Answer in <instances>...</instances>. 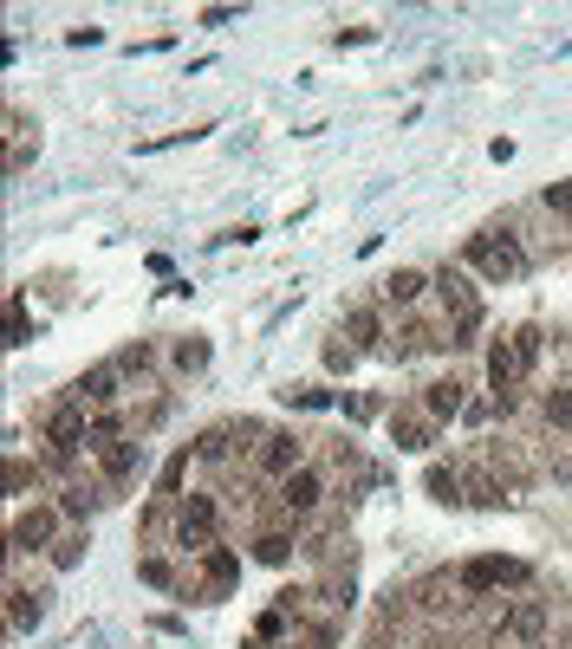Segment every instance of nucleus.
Masks as SVG:
<instances>
[{
	"instance_id": "nucleus-27",
	"label": "nucleus",
	"mask_w": 572,
	"mask_h": 649,
	"mask_svg": "<svg viewBox=\"0 0 572 649\" xmlns=\"http://www.w3.org/2000/svg\"><path fill=\"white\" fill-rule=\"evenodd\" d=\"M281 649H299V644H281Z\"/></svg>"
},
{
	"instance_id": "nucleus-17",
	"label": "nucleus",
	"mask_w": 572,
	"mask_h": 649,
	"mask_svg": "<svg viewBox=\"0 0 572 649\" xmlns=\"http://www.w3.org/2000/svg\"><path fill=\"white\" fill-rule=\"evenodd\" d=\"M7 598H13V604H7V611H13V630H33V624H39V598H33L26 585H13Z\"/></svg>"
},
{
	"instance_id": "nucleus-24",
	"label": "nucleus",
	"mask_w": 572,
	"mask_h": 649,
	"mask_svg": "<svg viewBox=\"0 0 572 649\" xmlns=\"http://www.w3.org/2000/svg\"><path fill=\"white\" fill-rule=\"evenodd\" d=\"M540 208H572V182H553V189L540 195Z\"/></svg>"
},
{
	"instance_id": "nucleus-19",
	"label": "nucleus",
	"mask_w": 572,
	"mask_h": 649,
	"mask_svg": "<svg viewBox=\"0 0 572 649\" xmlns=\"http://www.w3.org/2000/svg\"><path fill=\"white\" fill-rule=\"evenodd\" d=\"M138 578H143V585H156V591H176V585H182L163 558H138Z\"/></svg>"
},
{
	"instance_id": "nucleus-20",
	"label": "nucleus",
	"mask_w": 572,
	"mask_h": 649,
	"mask_svg": "<svg viewBox=\"0 0 572 649\" xmlns=\"http://www.w3.org/2000/svg\"><path fill=\"white\" fill-rule=\"evenodd\" d=\"M202 364H208V345L202 338H182L176 345V371H202Z\"/></svg>"
},
{
	"instance_id": "nucleus-26",
	"label": "nucleus",
	"mask_w": 572,
	"mask_h": 649,
	"mask_svg": "<svg viewBox=\"0 0 572 649\" xmlns=\"http://www.w3.org/2000/svg\"><path fill=\"white\" fill-rule=\"evenodd\" d=\"M553 481H567V488H572V461H560V468H553Z\"/></svg>"
},
{
	"instance_id": "nucleus-16",
	"label": "nucleus",
	"mask_w": 572,
	"mask_h": 649,
	"mask_svg": "<svg viewBox=\"0 0 572 649\" xmlns=\"http://www.w3.org/2000/svg\"><path fill=\"white\" fill-rule=\"evenodd\" d=\"M424 488L442 501V507H462V468H429Z\"/></svg>"
},
{
	"instance_id": "nucleus-3",
	"label": "nucleus",
	"mask_w": 572,
	"mask_h": 649,
	"mask_svg": "<svg viewBox=\"0 0 572 649\" xmlns=\"http://www.w3.org/2000/svg\"><path fill=\"white\" fill-rule=\"evenodd\" d=\"M547 624H553V617H547V604H540V598H514V604L494 617V637H501V644H514V649H534L540 637H547Z\"/></svg>"
},
{
	"instance_id": "nucleus-1",
	"label": "nucleus",
	"mask_w": 572,
	"mask_h": 649,
	"mask_svg": "<svg viewBox=\"0 0 572 649\" xmlns=\"http://www.w3.org/2000/svg\"><path fill=\"white\" fill-rule=\"evenodd\" d=\"M462 260L488 279V286H508V279H521L527 273V254H521V241L508 235V228H488V235H468V248Z\"/></svg>"
},
{
	"instance_id": "nucleus-11",
	"label": "nucleus",
	"mask_w": 572,
	"mask_h": 649,
	"mask_svg": "<svg viewBox=\"0 0 572 649\" xmlns=\"http://www.w3.org/2000/svg\"><path fill=\"white\" fill-rule=\"evenodd\" d=\"M424 409L442 422V416H455L462 409V384L455 377H436V384H424Z\"/></svg>"
},
{
	"instance_id": "nucleus-2",
	"label": "nucleus",
	"mask_w": 572,
	"mask_h": 649,
	"mask_svg": "<svg viewBox=\"0 0 572 649\" xmlns=\"http://www.w3.org/2000/svg\"><path fill=\"white\" fill-rule=\"evenodd\" d=\"M534 572L521 565V558H501V552H481V558H468L462 572H455V591L462 598H488V591H501V585H527Z\"/></svg>"
},
{
	"instance_id": "nucleus-6",
	"label": "nucleus",
	"mask_w": 572,
	"mask_h": 649,
	"mask_svg": "<svg viewBox=\"0 0 572 649\" xmlns=\"http://www.w3.org/2000/svg\"><path fill=\"white\" fill-rule=\"evenodd\" d=\"M391 442L410 448V455L436 448V416H429V409H391Z\"/></svg>"
},
{
	"instance_id": "nucleus-21",
	"label": "nucleus",
	"mask_w": 572,
	"mask_h": 649,
	"mask_svg": "<svg viewBox=\"0 0 572 649\" xmlns=\"http://www.w3.org/2000/svg\"><path fill=\"white\" fill-rule=\"evenodd\" d=\"M59 514L85 519V514H92V488H79V481H72V488H65V494H59Z\"/></svg>"
},
{
	"instance_id": "nucleus-18",
	"label": "nucleus",
	"mask_w": 572,
	"mask_h": 649,
	"mask_svg": "<svg viewBox=\"0 0 572 649\" xmlns=\"http://www.w3.org/2000/svg\"><path fill=\"white\" fill-rule=\"evenodd\" d=\"M540 409H547V422H553V429H567V435H572V389H547V402H540Z\"/></svg>"
},
{
	"instance_id": "nucleus-14",
	"label": "nucleus",
	"mask_w": 572,
	"mask_h": 649,
	"mask_svg": "<svg viewBox=\"0 0 572 649\" xmlns=\"http://www.w3.org/2000/svg\"><path fill=\"white\" fill-rule=\"evenodd\" d=\"M254 558H261V565H286V558H293V526L261 532V539H254Z\"/></svg>"
},
{
	"instance_id": "nucleus-8",
	"label": "nucleus",
	"mask_w": 572,
	"mask_h": 649,
	"mask_svg": "<svg viewBox=\"0 0 572 649\" xmlns=\"http://www.w3.org/2000/svg\"><path fill=\"white\" fill-rule=\"evenodd\" d=\"M345 338H351V351H378L384 345V312L378 305H351L345 312Z\"/></svg>"
},
{
	"instance_id": "nucleus-10",
	"label": "nucleus",
	"mask_w": 572,
	"mask_h": 649,
	"mask_svg": "<svg viewBox=\"0 0 572 649\" xmlns=\"http://www.w3.org/2000/svg\"><path fill=\"white\" fill-rule=\"evenodd\" d=\"M424 292H429V273H417V266H397V273L384 279V305H397V312H410Z\"/></svg>"
},
{
	"instance_id": "nucleus-23",
	"label": "nucleus",
	"mask_w": 572,
	"mask_h": 649,
	"mask_svg": "<svg viewBox=\"0 0 572 649\" xmlns=\"http://www.w3.org/2000/svg\"><path fill=\"white\" fill-rule=\"evenodd\" d=\"M286 402H299V409H325L332 396H325V389H286Z\"/></svg>"
},
{
	"instance_id": "nucleus-12",
	"label": "nucleus",
	"mask_w": 572,
	"mask_h": 649,
	"mask_svg": "<svg viewBox=\"0 0 572 649\" xmlns=\"http://www.w3.org/2000/svg\"><path fill=\"white\" fill-rule=\"evenodd\" d=\"M118 442H124V416L118 409H98L92 416V455H111Z\"/></svg>"
},
{
	"instance_id": "nucleus-25",
	"label": "nucleus",
	"mask_w": 572,
	"mask_h": 649,
	"mask_svg": "<svg viewBox=\"0 0 572 649\" xmlns=\"http://www.w3.org/2000/svg\"><path fill=\"white\" fill-rule=\"evenodd\" d=\"M351 358H358L351 345H325V364H332V371H351Z\"/></svg>"
},
{
	"instance_id": "nucleus-7",
	"label": "nucleus",
	"mask_w": 572,
	"mask_h": 649,
	"mask_svg": "<svg viewBox=\"0 0 572 649\" xmlns=\"http://www.w3.org/2000/svg\"><path fill=\"white\" fill-rule=\"evenodd\" d=\"M319 501H325V481H319L312 468H299V474H286V481H281V507H286V519H293V526L312 514Z\"/></svg>"
},
{
	"instance_id": "nucleus-4",
	"label": "nucleus",
	"mask_w": 572,
	"mask_h": 649,
	"mask_svg": "<svg viewBox=\"0 0 572 649\" xmlns=\"http://www.w3.org/2000/svg\"><path fill=\"white\" fill-rule=\"evenodd\" d=\"M254 468H261V481H274V488H281L286 474H299V468H306V442H299V435H267V448H261V461H254Z\"/></svg>"
},
{
	"instance_id": "nucleus-13",
	"label": "nucleus",
	"mask_w": 572,
	"mask_h": 649,
	"mask_svg": "<svg viewBox=\"0 0 572 649\" xmlns=\"http://www.w3.org/2000/svg\"><path fill=\"white\" fill-rule=\"evenodd\" d=\"M202 572H208V591H222V585L241 572V558H235L228 545H208V552H202Z\"/></svg>"
},
{
	"instance_id": "nucleus-15",
	"label": "nucleus",
	"mask_w": 572,
	"mask_h": 649,
	"mask_svg": "<svg viewBox=\"0 0 572 649\" xmlns=\"http://www.w3.org/2000/svg\"><path fill=\"white\" fill-rule=\"evenodd\" d=\"M138 468H143V442H118V448L105 455V474H111V481H131Z\"/></svg>"
},
{
	"instance_id": "nucleus-9",
	"label": "nucleus",
	"mask_w": 572,
	"mask_h": 649,
	"mask_svg": "<svg viewBox=\"0 0 572 649\" xmlns=\"http://www.w3.org/2000/svg\"><path fill=\"white\" fill-rule=\"evenodd\" d=\"M52 526H59V514H52V507H33V514H13V552H39V545L52 539Z\"/></svg>"
},
{
	"instance_id": "nucleus-22",
	"label": "nucleus",
	"mask_w": 572,
	"mask_h": 649,
	"mask_svg": "<svg viewBox=\"0 0 572 649\" xmlns=\"http://www.w3.org/2000/svg\"><path fill=\"white\" fill-rule=\"evenodd\" d=\"M79 558H85V532H72V539H59V552H52V565H59V572H72Z\"/></svg>"
},
{
	"instance_id": "nucleus-5",
	"label": "nucleus",
	"mask_w": 572,
	"mask_h": 649,
	"mask_svg": "<svg viewBox=\"0 0 572 649\" xmlns=\"http://www.w3.org/2000/svg\"><path fill=\"white\" fill-rule=\"evenodd\" d=\"M118 389H124V364H92V371L72 384V402H85V409H111Z\"/></svg>"
}]
</instances>
